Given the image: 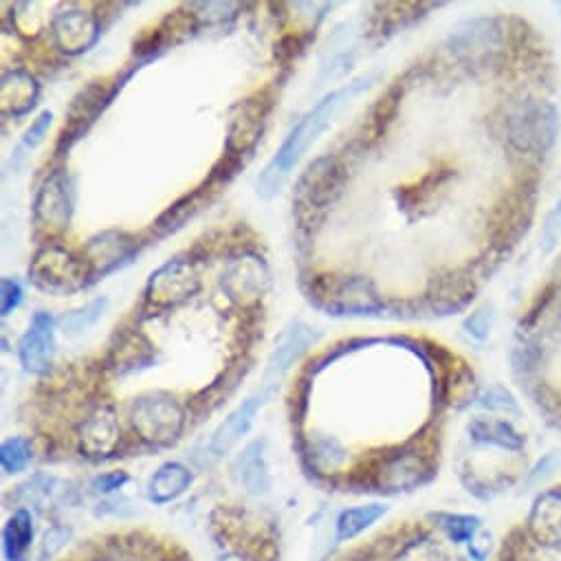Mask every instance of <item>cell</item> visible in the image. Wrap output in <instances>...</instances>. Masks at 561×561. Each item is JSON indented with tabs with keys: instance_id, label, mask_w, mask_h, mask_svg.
Segmentation results:
<instances>
[{
	"instance_id": "14",
	"label": "cell",
	"mask_w": 561,
	"mask_h": 561,
	"mask_svg": "<svg viewBox=\"0 0 561 561\" xmlns=\"http://www.w3.org/2000/svg\"><path fill=\"white\" fill-rule=\"evenodd\" d=\"M264 401L260 399V394L255 392L253 397L244 399L236 410H231L227 414V419L214 430L211 438H209V454L211 458H222L227 456L251 430L257 412L262 410Z\"/></svg>"
},
{
	"instance_id": "1",
	"label": "cell",
	"mask_w": 561,
	"mask_h": 561,
	"mask_svg": "<svg viewBox=\"0 0 561 561\" xmlns=\"http://www.w3.org/2000/svg\"><path fill=\"white\" fill-rule=\"evenodd\" d=\"M373 82V76L368 78H359L353 80L351 84L329 93L327 98H322L287 135L285 144L277 148V152L273 154V159L266 163V168L262 170L260 179H257V194L264 198L275 196L283 185L287 183L289 174L294 172V168L300 163V159L309 152V148L320 139V135L333 124L335 115L340 113V108L351 102L353 98H357L359 93H364Z\"/></svg>"
},
{
	"instance_id": "21",
	"label": "cell",
	"mask_w": 561,
	"mask_h": 561,
	"mask_svg": "<svg viewBox=\"0 0 561 561\" xmlns=\"http://www.w3.org/2000/svg\"><path fill=\"white\" fill-rule=\"evenodd\" d=\"M222 287L229 291L231 298L238 300H251L262 296L266 287V271L264 264L255 257L238 260L229 266L227 273H222Z\"/></svg>"
},
{
	"instance_id": "18",
	"label": "cell",
	"mask_w": 561,
	"mask_h": 561,
	"mask_svg": "<svg viewBox=\"0 0 561 561\" xmlns=\"http://www.w3.org/2000/svg\"><path fill=\"white\" fill-rule=\"evenodd\" d=\"M264 117H266L264 102H260V104L253 100L240 102L236 106V111L231 115V124H229V139H227L229 152L242 154V152L253 150L255 141L262 135Z\"/></svg>"
},
{
	"instance_id": "23",
	"label": "cell",
	"mask_w": 561,
	"mask_h": 561,
	"mask_svg": "<svg viewBox=\"0 0 561 561\" xmlns=\"http://www.w3.org/2000/svg\"><path fill=\"white\" fill-rule=\"evenodd\" d=\"M192 484V473L181 462L161 465L148 482V497L154 504H168L183 495Z\"/></svg>"
},
{
	"instance_id": "11",
	"label": "cell",
	"mask_w": 561,
	"mask_h": 561,
	"mask_svg": "<svg viewBox=\"0 0 561 561\" xmlns=\"http://www.w3.org/2000/svg\"><path fill=\"white\" fill-rule=\"evenodd\" d=\"M56 47L67 56L87 54L100 41V23L91 12L67 10L60 12L51 23Z\"/></svg>"
},
{
	"instance_id": "7",
	"label": "cell",
	"mask_w": 561,
	"mask_h": 561,
	"mask_svg": "<svg viewBox=\"0 0 561 561\" xmlns=\"http://www.w3.org/2000/svg\"><path fill=\"white\" fill-rule=\"evenodd\" d=\"M320 340V333L316 329H311L305 322H296L287 329V333L283 335V340L277 342L275 351L271 353L264 375H262V383H260V399L266 403L279 388V383L285 381L287 373L296 366V362L309 351V346H313Z\"/></svg>"
},
{
	"instance_id": "22",
	"label": "cell",
	"mask_w": 561,
	"mask_h": 561,
	"mask_svg": "<svg viewBox=\"0 0 561 561\" xmlns=\"http://www.w3.org/2000/svg\"><path fill=\"white\" fill-rule=\"evenodd\" d=\"M233 476L253 495L266 493L271 486L268 467L264 458V440H253L233 462Z\"/></svg>"
},
{
	"instance_id": "31",
	"label": "cell",
	"mask_w": 561,
	"mask_h": 561,
	"mask_svg": "<svg viewBox=\"0 0 561 561\" xmlns=\"http://www.w3.org/2000/svg\"><path fill=\"white\" fill-rule=\"evenodd\" d=\"M201 194H203V192H196V194H192V196H185V198L179 201L176 205H172V207L154 222V231H157L159 236H168V233L181 229L183 222H185L190 216L196 214V209H198V196H201Z\"/></svg>"
},
{
	"instance_id": "13",
	"label": "cell",
	"mask_w": 561,
	"mask_h": 561,
	"mask_svg": "<svg viewBox=\"0 0 561 561\" xmlns=\"http://www.w3.org/2000/svg\"><path fill=\"white\" fill-rule=\"evenodd\" d=\"M122 427L111 405L98 408L80 427V451L91 458H104L119 445Z\"/></svg>"
},
{
	"instance_id": "4",
	"label": "cell",
	"mask_w": 561,
	"mask_h": 561,
	"mask_svg": "<svg viewBox=\"0 0 561 561\" xmlns=\"http://www.w3.org/2000/svg\"><path fill=\"white\" fill-rule=\"evenodd\" d=\"M559 133L557 108L546 100H519L506 115V137L524 154H543Z\"/></svg>"
},
{
	"instance_id": "16",
	"label": "cell",
	"mask_w": 561,
	"mask_h": 561,
	"mask_svg": "<svg viewBox=\"0 0 561 561\" xmlns=\"http://www.w3.org/2000/svg\"><path fill=\"white\" fill-rule=\"evenodd\" d=\"M497 41H500V32L495 27V21L478 19L460 25L451 34V51L465 62L473 65V62L486 60V56L495 51Z\"/></svg>"
},
{
	"instance_id": "9",
	"label": "cell",
	"mask_w": 561,
	"mask_h": 561,
	"mask_svg": "<svg viewBox=\"0 0 561 561\" xmlns=\"http://www.w3.org/2000/svg\"><path fill=\"white\" fill-rule=\"evenodd\" d=\"M56 320L38 311L19 344L21 366L32 375H47L56 357Z\"/></svg>"
},
{
	"instance_id": "3",
	"label": "cell",
	"mask_w": 561,
	"mask_h": 561,
	"mask_svg": "<svg viewBox=\"0 0 561 561\" xmlns=\"http://www.w3.org/2000/svg\"><path fill=\"white\" fill-rule=\"evenodd\" d=\"M30 279L36 289L49 296H71L93 283L84 255L80 257L56 242L38 249L30 266Z\"/></svg>"
},
{
	"instance_id": "6",
	"label": "cell",
	"mask_w": 561,
	"mask_h": 561,
	"mask_svg": "<svg viewBox=\"0 0 561 561\" xmlns=\"http://www.w3.org/2000/svg\"><path fill=\"white\" fill-rule=\"evenodd\" d=\"M201 291V275L192 260L174 257L152 271L146 285V300L157 309H172Z\"/></svg>"
},
{
	"instance_id": "28",
	"label": "cell",
	"mask_w": 561,
	"mask_h": 561,
	"mask_svg": "<svg viewBox=\"0 0 561 561\" xmlns=\"http://www.w3.org/2000/svg\"><path fill=\"white\" fill-rule=\"evenodd\" d=\"M106 309H108V300L106 298L93 300L87 307H80V309L69 311L67 316H62L58 320V327L62 329V333L67 337H80V335L89 333L104 318Z\"/></svg>"
},
{
	"instance_id": "8",
	"label": "cell",
	"mask_w": 561,
	"mask_h": 561,
	"mask_svg": "<svg viewBox=\"0 0 561 561\" xmlns=\"http://www.w3.org/2000/svg\"><path fill=\"white\" fill-rule=\"evenodd\" d=\"M36 222L49 231H65L73 216V185L67 172H54L41 187L34 205Z\"/></svg>"
},
{
	"instance_id": "20",
	"label": "cell",
	"mask_w": 561,
	"mask_h": 561,
	"mask_svg": "<svg viewBox=\"0 0 561 561\" xmlns=\"http://www.w3.org/2000/svg\"><path fill=\"white\" fill-rule=\"evenodd\" d=\"M528 526L539 543L561 548V491H548L537 497Z\"/></svg>"
},
{
	"instance_id": "29",
	"label": "cell",
	"mask_w": 561,
	"mask_h": 561,
	"mask_svg": "<svg viewBox=\"0 0 561 561\" xmlns=\"http://www.w3.org/2000/svg\"><path fill=\"white\" fill-rule=\"evenodd\" d=\"M34 460V445L25 436H16L3 443L0 447V462H3L5 473H21Z\"/></svg>"
},
{
	"instance_id": "26",
	"label": "cell",
	"mask_w": 561,
	"mask_h": 561,
	"mask_svg": "<svg viewBox=\"0 0 561 561\" xmlns=\"http://www.w3.org/2000/svg\"><path fill=\"white\" fill-rule=\"evenodd\" d=\"M34 541V519L32 513L21 508L16 511L3 530V552L8 561H25L27 550Z\"/></svg>"
},
{
	"instance_id": "32",
	"label": "cell",
	"mask_w": 561,
	"mask_h": 561,
	"mask_svg": "<svg viewBox=\"0 0 561 561\" xmlns=\"http://www.w3.org/2000/svg\"><path fill=\"white\" fill-rule=\"evenodd\" d=\"M23 300H25V291L19 279L3 277V283H0V316L3 318L12 316L23 305Z\"/></svg>"
},
{
	"instance_id": "12",
	"label": "cell",
	"mask_w": 561,
	"mask_h": 561,
	"mask_svg": "<svg viewBox=\"0 0 561 561\" xmlns=\"http://www.w3.org/2000/svg\"><path fill=\"white\" fill-rule=\"evenodd\" d=\"M427 460L416 451H401L388 456L377 469V486L381 491H410L430 478Z\"/></svg>"
},
{
	"instance_id": "17",
	"label": "cell",
	"mask_w": 561,
	"mask_h": 561,
	"mask_svg": "<svg viewBox=\"0 0 561 561\" xmlns=\"http://www.w3.org/2000/svg\"><path fill=\"white\" fill-rule=\"evenodd\" d=\"M340 165L331 157H322L307 168L300 179V198L307 207L324 209L340 190Z\"/></svg>"
},
{
	"instance_id": "34",
	"label": "cell",
	"mask_w": 561,
	"mask_h": 561,
	"mask_svg": "<svg viewBox=\"0 0 561 561\" xmlns=\"http://www.w3.org/2000/svg\"><path fill=\"white\" fill-rule=\"evenodd\" d=\"M559 240H561V201L546 216V222H543V229H541L543 251H550Z\"/></svg>"
},
{
	"instance_id": "5",
	"label": "cell",
	"mask_w": 561,
	"mask_h": 561,
	"mask_svg": "<svg viewBox=\"0 0 561 561\" xmlns=\"http://www.w3.org/2000/svg\"><path fill=\"white\" fill-rule=\"evenodd\" d=\"M130 423L144 443L163 447L179 440L185 427V410L172 394L152 392L135 399Z\"/></svg>"
},
{
	"instance_id": "30",
	"label": "cell",
	"mask_w": 561,
	"mask_h": 561,
	"mask_svg": "<svg viewBox=\"0 0 561 561\" xmlns=\"http://www.w3.org/2000/svg\"><path fill=\"white\" fill-rule=\"evenodd\" d=\"M434 522H438V526L449 535V539H454L456 543H465L471 541L480 528V519L473 515H454V513H436L432 515Z\"/></svg>"
},
{
	"instance_id": "33",
	"label": "cell",
	"mask_w": 561,
	"mask_h": 561,
	"mask_svg": "<svg viewBox=\"0 0 561 561\" xmlns=\"http://www.w3.org/2000/svg\"><path fill=\"white\" fill-rule=\"evenodd\" d=\"M51 124H54V115H51V113H43V115L32 124V128L25 133L23 141H21V148L16 150V154H19V157H25V154H23L25 150L32 152L34 148H38V146L43 144L47 130L51 128Z\"/></svg>"
},
{
	"instance_id": "24",
	"label": "cell",
	"mask_w": 561,
	"mask_h": 561,
	"mask_svg": "<svg viewBox=\"0 0 561 561\" xmlns=\"http://www.w3.org/2000/svg\"><path fill=\"white\" fill-rule=\"evenodd\" d=\"M469 436L476 445H491L508 451H519L524 447V436L511 423L497 419H473L469 423Z\"/></svg>"
},
{
	"instance_id": "39",
	"label": "cell",
	"mask_w": 561,
	"mask_h": 561,
	"mask_svg": "<svg viewBox=\"0 0 561 561\" xmlns=\"http://www.w3.org/2000/svg\"><path fill=\"white\" fill-rule=\"evenodd\" d=\"M397 561H438V550L427 541H414L397 557Z\"/></svg>"
},
{
	"instance_id": "35",
	"label": "cell",
	"mask_w": 561,
	"mask_h": 561,
	"mask_svg": "<svg viewBox=\"0 0 561 561\" xmlns=\"http://www.w3.org/2000/svg\"><path fill=\"white\" fill-rule=\"evenodd\" d=\"M69 537H71V530H69V528H65V526L51 528V530L45 535V541H43V548H41V559H43V561L51 559L58 550L65 548V543H69Z\"/></svg>"
},
{
	"instance_id": "27",
	"label": "cell",
	"mask_w": 561,
	"mask_h": 561,
	"mask_svg": "<svg viewBox=\"0 0 561 561\" xmlns=\"http://www.w3.org/2000/svg\"><path fill=\"white\" fill-rule=\"evenodd\" d=\"M386 513H388V506L379 502L342 511L337 517V541L355 539L357 535L368 530L377 519H381Z\"/></svg>"
},
{
	"instance_id": "37",
	"label": "cell",
	"mask_w": 561,
	"mask_h": 561,
	"mask_svg": "<svg viewBox=\"0 0 561 561\" xmlns=\"http://www.w3.org/2000/svg\"><path fill=\"white\" fill-rule=\"evenodd\" d=\"M480 405H482V408H489V410L517 412L515 399H513L504 388H493V390H489V392L480 399Z\"/></svg>"
},
{
	"instance_id": "38",
	"label": "cell",
	"mask_w": 561,
	"mask_h": 561,
	"mask_svg": "<svg viewBox=\"0 0 561 561\" xmlns=\"http://www.w3.org/2000/svg\"><path fill=\"white\" fill-rule=\"evenodd\" d=\"M128 480H130V476H128L126 471H108V473L98 476V478L91 482V489H93L95 493H113V491L122 489Z\"/></svg>"
},
{
	"instance_id": "25",
	"label": "cell",
	"mask_w": 561,
	"mask_h": 561,
	"mask_svg": "<svg viewBox=\"0 0 561 561\" xmlns=\"http://www.w3.org/2000/svg\"><path fill=\"white\" fill-rule=\"evenodd\" d=\"M152 362H154V348L141 333L126 335L113 348V366L122 375L124 373H135V370H141V368H150Z\"/></svg>"
},
{
	"instance_id": "15",
	"label": "cell",
	"mask_w": 561,
	"mask_h": 561,
	"mask_svg": "<svg viewBox=\"0 0 561 561\" xmlns=\"http://www.w3.org/2000/svg\"><path fill=\"white\" fill-rule=\"evenodd\" d=\"M119 89V87H117ZM117 89L108 91L104 84L95 82L91 87H87L71 104L69 108V122L65 126V133H62V139H60V146H65L67 141V148L78 141L82 137V133H87V128L98 119V115L111 104V100L115 98Z\"/></svg>"
},
{
	"instance_id": "2",
	"label": "cell",
	"mask_w": 561,
	"mask_h": 561,
	"mask_svg": "<svg viewBox=\"0 0 561 561\" xmlns=\"http://www.w3.org/2000/svg\"><path fill=\"white\" fill-rule=\"evenodd\" d=\"M311 305L333 318L373 316L383 309L379 294L366 277L355 275H322L311 283Z\"/></svg>"
},
{
	"instance_id": "19",
	"label": "cell",
	"mask_w": 561,
	"mask_h": 561,
	"mask_svg": "<svg viewBox=\"0 0 561 561\" xmlns=\"http://www.w3.org/2000/svg\"><path fill=\"white\" fill-rule=\"evenodd\" d=\"M38 98L41 87L32 73L16 69L3 76V82H0V104H3L5 115L23 117L32 113V108L38 104Z\"/></svg>"
},
{
	"instance_id": "36",
	"label": "cell",
	"mask_w": 561,
	"mask_h": 561,
	"mask_svg": "<svg viewBox=\"0 0 561 561\" xmlns=\"http://www.w3.org/2000/svg\"><path fill=\"white\" fill-rule=\"evenodd\" d=\"M465 329L471 337L476 340H486L489 337V329H491V307H482L476 313L469 316V320L465 322Z\"/></svg>"
},
{
	"instance_id": "10",
	"label": "cell",
	"mask_w": 561,
	"mask_h": 561,
	"mask_svg": "<svg viewBox=\"0 0 561 561\" xmlns=\"http://www.w3.org/2000/svg\"><path fill=\"white\" fill-rule=\"evenodd\" d=\"M137 251H139L137 242L124 231H104L91 238L89 244L84 247V260L91 268L93 283L133 262Z\"/></svg>"
}]
</instances>
